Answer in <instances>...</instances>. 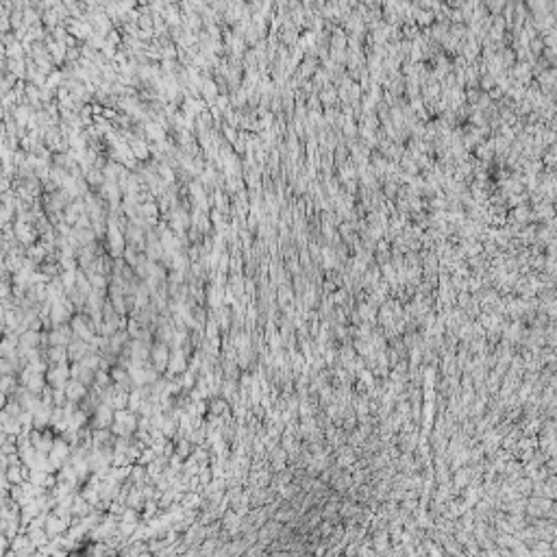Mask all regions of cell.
<instances>
[{"instance_id":"cell-1","label":"cell","mask_w":557,"mask_h":557,"mask_svg":"<svg viewBox=\"0 0 557 557\" xmlns=\"http://www.w3.org/2000/svg\"><path fill=\"white\" fill-rule=\"evenodd\" d=\"M107 237H109V246H111L113 255H122L124 250V237H122V229H120L116 222H111L107 229Z\"/></svg>"},{"instance_id":"cell-2","label":"cell","mask_w":557,"mask_h":557,"mask_svg":"<svg viewBox=\"0 0 557 557\" xmlns=\"http://www.w3.org/2000/svg\"><path fill=\"white\" fill-rule=\"evenodd\" d=\"M48 381H50L52 387H61L68 383V368L63 364H54L52 370L48 372Z\"/></svg>"},{"instance_id":"cell-3","label":"cell","mask_w":557,"mask_h":557,"mask_svg":"<svg viewBox=\"0 0 557 557\" xmlns=\"http://www.w3.org/2000/svg\"><path fill=\"white\" fill-rule=\"evenodd\" d=\"M135 416L133 414H127V412H118L116 414V431L118 433H129V431H133L135 429Z\"/></svg>"},{"instance_id":"cell-4","label":"cell","mask_w":557,"mask_h":557,"mask_svg":"<svg viewBox=\"0 0 557 557\" xmlns=\"http://www.w3.org/2000/svg\"><path fill=\"white\" fill-rule=\"evenodd\" d=\"M63 394L68 401H81V398L85 396V385L81 383V381H70V383L65 385Z\"/></svg>"},{"instance_id":"cell-5","label":"cell","mask_w":557,"mask_h":557,"mask_svg":"<svg viewBox=\"0 0 557 557\" xmlns=\"http://www.w3.org/2000/svg\"><path fill=\"white\" fill-rule=\"evenodd\" d=\"M22 381H24V385L29 387L31 392H37V390L42 387V383H44V381H42V374H35V370H31V368L26 370L24 374H22Z\"/></svg>"},{"instance_id":"cell-6","label":"cell","mask_w":557,"mask_h":557,"mask_svg":"<svg viewBox=\"0 0 557 557\" xmlns=\"http://www.w3.org/2000/svg\"><path fill=\"white\" fill-rule=\"evenodd\" d=\"M102 196L111 203H118L120 200V185L116 181H105L102 183Z\"/></svg>"},{"instance_id":"cell-7","label":"cell","mask_w":557,"mask_h":557,"mask_svg":"<svg viewBox=\"0 0 557 557\" xmlns=\"http://www.w3.org/2000/svg\"><path fill=\"white\" fill-rule=\"evenodd\" d=\"M70 337H72V331L65 329V326L50 333V342L54 344V346H65V344H70Z\"/></svg>"},{"instance_id":"cell-8","label":"cell","mask_w":557,"mask_h":557,"mask_svg":"<svg viewBox=\"0 0 557 557\" xmlns=\"http://www.w3.org/2000/svg\"><path fill=\"white\" fill-rule=\"evenodd\" d=\"M96 422L100 424V427H109V424L113 422V412H111V407H109V405H102L100 409H98Z\"/></svg>"},{"instance_id":"cell-9","label":"cell","mask_w":557,"mask_h":557,"mask_svg":"<svg viewBox=\"0 0 557 557\" xmlns=\"http://www.w3.org/2000/svg\"><path fill=\"white\" fill-rule=\"evenodd\" d=\"M131 155H133L135 159H148V148H146L144 141L131 139Z\"/></svg>"},{"instance_id":"cell-10","label":"cell","mask_w":557,"mask_h":557,"mask_svg":"<svg viewBox=\"0 0 557 557\" xmlns=\"http://www.w3.org/2000/svg\"><path fill=\"white\" fill-rule=\"evenodd\" d=\"M70 31H72L76 37H87V40L92 37V26L87 24V22H72V24H70Z\"/></svg>"},{"instance_id":"cell-11","label":"cell","mask_w":557,"mask_h":557,"mask_svg":"<svg viewBox=\"0 0 557 557\" xmlns=\"http://www.w3.org/2000/svg\"><path fill=\"white\" fill-rule=\"evenodd\" d=\"M146 133H148V138L155 139V141H161L163 138H166L163 127H161V124H157V122H146Z\"/></svg>"},{"instance_id":"cell-12","label":"cell","mask_w":557,"mask_h":557,"mask_svg":"<svg viewBox=\"0 0 557 557\" xmlns=\"http://www.w3.org/2000/svg\"><path fill=\"white\" fill-rule=\"evenodd\" d=\"M72 329H74L76 333H79V335L83 337V340H90V337H92L90 326H85V320L81 318V316H79V318H74V320H72Z\"/></svg>"},{"instance_id":"cell-13","label":"cell","mask_w":557,"mask_h":557,"mask_svg":"<svg viewBox=\"0 0 557 557\" xmlns=\"http://www.w3.org/2000/svg\"><path fill=\"white\" fill-rule=\"evenodd\" d=\"M37 340H40V335H37V331H35V329H31V331H26L24 335H22V340H20V346L24 348V351H29L31 346H35V344H37Z\"/></svg>"},{"instance_id":"cell-14","label":"cell","mask_w":557,"mask_h":557,"mask_svg":"<svg viewBox=\"0 0 557 557\" xmlns=\"http://www.w3.org/2000/svg\"><path fill=\"white\" fill-rule=\"evenodd\" d=\"M90 285H92V287H96V292H105V287H107V278H105V275H98V272H94V275L90 277Z\"/></svg>"},{"instance_id":"cell-15","label":"cell","mask_w":557,"mask_h":557,"mask_svg":"<svg viewBox=\"0 0 557 557\" xmlns=\"http://www.w3.org/2000/svg\"><path fill=\"white\" fill-rule=\"evenodd\" d=\"M203 96H205V100H209V102L218 96V90H216L214 81H205V83H203Z\"/></svg>"},{"instance_id":"cell-16","label":"cell","mask_w":557,"mask_h":557,"mask_svg":"<svg viewBox=\"0 0 557 557\" xmlns=\"http://www.w3.org/2000/svg\"><path fill=\"white\" fill-rule=\"evenodd\" d=\"M170 368L174 370V372L183 370V353H181V351H174V353H172V357H170Z\"/></svg>"},{"instance_id":"cell-17","label":"cell","mask_w":557,"mask_h":557,"mask_svg":"<svg viewBox=\"0 0 557 557\" xmlns=\"http://www.w3.org/2000/svg\"><path fill=\"white\" fill-rule=\"evenodd\" d=\"M529 70H531V63L522 61V63H518V65H516L514 74L518 76V79H525V81H527V79H529V74H531V72H529Z\"/></svg>"},{"instance_id":"cell-18","label":"cell","mask_w":557,"mask_h":557,"mask_svg":"<svg viewBox=\"0 0 557 557\" xmlns=\"http://www.w3.org/2000/svg\"><path fill=\"white\" fill-rule=\"evenodd\" d=\"M152 359H155V364H157V362L161 364L159 368H163V364H166V359H168V353H166V348H163V346H157L155 351H152Z\"/></svg>"},{"instance_id":"cell-19","label":"cell","mask_w":557,"mask_h":557,"mask_svg":"<svg viewBox=\"0 0 557 557\" xmlns=\"http://www.w3.org/2000/svg\"><path fill=\"white\" fill-rule=\"evenodd\" d=\"M15 233H18V237L22 239V242H31V239H33V233H31V229L26 225H18Z\"/></svg>"},{"instance_id":"cell-20","label":"cell","mask_w":557,"mask_h":557,"mask_svg":"<svg viewBox=\"0 0 557 557\" xmlns=\"http://www.w3.org/2000/svg\"><path fill=\"white\" fill-rule=\"evenodd\" d=\"M514 218L518 222H529L531 220V211L527 209V207H518V209L514 211Z\"/></svg>"},{"instance_id":"cell-21","label":"cell","mask_w":557,"mask_h":557,"mask_svg":"<svg viewBox=\"0 0 557 557\" xmlns=\"http://www.w3.org/2000/svg\"><path fill=\"white\" fill-rule=\"evenodd\" d=\"M29 255H31V259L40 261V259H44V255H46V248H44V246H31Z\"/></svg>"},{"instance_id":"cell-22","label":"cell","mask_w":557,"mask_h":557,"mask_svg":"<svg viewBox=\"0 0 557 557\" xmlns=\"http://www.w3.org/2000/svg\"><path fill=\"white\" fill-rule=\"evenodd\" d=\"M50 359H54V362H61V359H65V351H63V346H54V348H50Z\"/></svg>"},{"instance_id":"cell-23","label":"cell","mask_w":557,"mask_h":557,"mask_svg":"<svg viewBox=\"0 0 557 557\" xmlns=\"http://www.w3.org/2000/svg\"><path fill=\"white\" fill-rule=\"evenodd\" d=\"M9 68L13 70V74H20V76L24 74V63H22V59H18V61H15V59H13V61L9 63Z\"/></svg>"},{"instance_id":"cell-24","label":"cell","mask_w":557,"mask_h":557,"mask_svg":"<svg viewBox=\"0 0 557 557\" xmlns=\"http://www.w3.org/2000/svg\"><path fill=\"white\" fill-rule=\"evenodd\" d=\"M492 85H494V76L492 74L483 76V79H481V87H483V90H492Z\"/></svg>"},{"instance_id":"cell-25","label":"cell","mask_w":557,"mask_h":557,"mask_svg":"<svg viewBox=\"0 0 557 557\" xmlns=\"http://www.w3.org/2000/svg\"><path fill=\"white\" fill-rule=\"evenodd\" d=\"M333 98H335V90H325V92H322V100H325V102L333 100Z\"/></svg>"},{"instance_id":"cell-26","label":"cell","mask_w":557,"mask_h":557,"mask_svg":"<svg viewBox=\"0 0 557 557\" xmlns=\"http://www.w3.org/2000/svg\"><path fill=\"white\" fill-rule=\"evenodd\" d=\"M7 294H9V285L7 283H0V298H7Z\"/></svg>"},{"instance_id":"cell-27","label":"cell","mask_w":557,"mask_h":557,"mask_svg":"<svg viewBox=\"0 0 557 557\" xmlns=\"http://www.w3.org/2000/svg\"><path fill=\"white\" fill-rule=\"evenodd\" d=\"M344 131H346L348 135H355V124L351 122V120H348V122H346V127H344Z\"/></svg>"}]
</instances>
